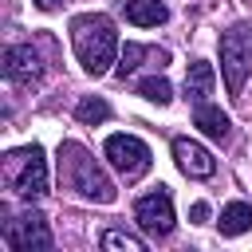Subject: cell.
<instances>
[{"label":"cell","instance_id":"cell-1","mask_svg":"<svg viewBox=\"0 0 252 252\" xmlns=\"http://www.w3.org/2000/svg\"><path fill=\"white\" fill-rule=\"evenodd\" d=\"M71 47H75V59L83 63L87 75H106L114 55H118V32H114V20L102 16V12H83L71 20Z\"/></svg>","mask_w":252,"mask_h":252},{"label":"cell","instance_id":"cell-2","mask_svg":"<svg viewBox=\"0 0 252 252\" xmlns=\"http://www.w3.org/2000/svg\"><path fill=\"white\" fill-rule=\"evenodd\" d=\"M59 181L71 193H79L83 201H94V205H110L114 201V181L91 158V150L79 146V142H63L59 146Z\"/></svg>","mask_w":252,"mask_h":252},{"label":"cell","instance_id":"cell-3","mask_svg":"<svg viewBox=\"0 0 252 252\" xmlns=\"http://www.w3.org/2000/svg\"><path fill=\"white\" fill-rule=\"evenodd\" d=\"M0 173H4V185L20 197V201H39L47 193V158H43V146H20V150H8L4 161H0Z\"/></svg>","mask_w":252,"mask_h":252},{"label":"cell","instance_id":"cell-4","mask_svg":"<svg viewBox=\"0 0 252 252\" xmlns=\"http://www.w3.org/2000/svg\"><path fill=\"white\" fill-rule=\"evenodd\" d=\"M220 75H224L228 98H240L252 75V28L248 24H236L220 35Z\"/></svg>","mask_w":252,"mask_h":252},{"label":"cell","instance_id":"cell-5","mask_svg":"<svg viewBox=\"0 0 252 252\" xmlns=\"http://www.w3.org/2000/svg\"><path fill=\"white\" fill-rule=\"evenodd\" d=\"M0 232H4V244L16 248V252H47V248L55 244L47 220H43L35 209H28V213H20V217H8V220L0 224Z\"/></svg>","mask_w":252,"mask_h":252},{"label":"cell","instance_id":"cell-6","mask_svg":"<svg viewBox=\"0 0 252 252\" xmlns=\"http://www.w3.org/2000/svg\"><path fill=\"white\" fill-rule=\"evenodd\" d=\"M102 154H106V161L126 177V181H134V177H142L146 169H150V146L142 142V138H134V134H110L106 138V146H102Z\"/></svg>","mask_w":252,"mask_h":252},{"label":"cell","instance_id":"cell-7","mask_svg":"<svg viewBox=\"0 0 252 252\" xmlns=\"http://www.w3.org/2000/svg\"><path fill=\"white\" fill-rule=\"evenodd\" d=\"M39 43H43V39H39ZM39 43H12V47L4 51V75H8L12 83L32 87V83H39V79H43L47 59L39 55Z\"/></svg>","mask_w":252,"mask_h":252},{"label":"cell","instance_id":"cell-8","mask_svg":"<svg viewBox=\"0 0 252 252\" xmlns=\"http://www.w3.org/2000/svg\"><path fill=\"white\" fill-rule=\"evenodd\" d=\"M134 217H138L142 232H150V236H169V232H173V201H169V193H165V189H154V193L138 197Z\"/></svg>","mask_w":252,"mask_h":252},{"label":"cell","instance_id":"cell-9","mask_svg":"<svg viewBox=\"0 0 252 252\" xmlns=\"http://www.w3.org/2000/svg\"><path fill=\"white\" fill-rule=\"evenodd\" d=\"M173 161H177V169H181L185 177H193V181L217 173V158H213L201 142H193V138H173Z\"/></svg>","mask_w":252,"mask_h":252},{"label":"cell","instance_id":"cell-10","mask_svg":"<svg viewBox=\"0 0 252 252\" xmlns=\"http://www.w3.org/2000/svg\"><path fill=\"white\" fill-rule=\"evenodd\" d=\"M213 83H217V75H213V63H205V59H193V63H189V71H185V98H189L193 106L209 102V94H213Z\"/></svg>","mask_w":252,"mask_h":252},{"label":"cell","instance_id":"cell-11","mask_svg":"<svg viewBox=\"0 0 252 252\" xmlns=\"http://www.w3.org/2000/svg\"><path fill=\"white\" fill-rule=\"evenodd\" d=\"M193 122L213 138V142H224L228 134H232V122H228V114L224 110H217L213 102H201V106H193Z\"/></svg>","mask_w":252,"mask_h":252},{"label":"cell","instance_id":"cell-12","mask_svg":"<svg viewBox=\"0 0 252 252\" xmlns=\"http://www.w3.org/2000/svg\"><path fill=\"white\" fill-rule=\"evenodd\" d=\"M126 20L138 28H158L169 20V8L161 0H126Z\"/></svg>","mask_w":252,"mask_h":252},{"label":"cell","instance_id":"cell-13","mask_svg":"<svg viewBox=\"0 0 252 252\" xmlns=\"http://www.w3.org/2000/svg\"><path fill=\"white\" fill-rule=\"evenodd\" d=\"M158 55H169L165 47H146V43H126L118 51V79L134 75L138 67H146V59H158Z\"/></svg>","mask_w":252,"mask_h":252},{"label":"cell","instance_id":"cell-14","mask_svg":"<svg viewBox=\"0 0 252 252\" xmlns=\"http://www.w3.org/2000/svg\"><path fill=\"white\" fill-rule=\"evenodd\" d=\"M220 232L224 236H240V232H248L252 228V205L248 201H228L224 209H220Z\"/></svg>","mask_w":252,"mask_h":252},{"label":"cell","instance_id":"cell-15","mask_svg":"<svg viewBox=\"0 0 252 252\" xmlns=\"http://www.w3.org/2000/svg\"><path fill=\"white\" fill-rule=\"evenodd\" d=\"M75 118H79L83 126H98V122H106V118H110V102H106V98H98V94H87V98H79V102H75Z\"/></svg>","mask_w":252,"mask_h":252},{"label":"cell","instance_id":"cell-16","mask_svg":"<svg viewBox=\"0 0 252 252\" xmlns=\"http://www.w3.org/2000/svg\"><path fill=\"white\" fill-rule=\"evenodd\" d=\"M98 244H102L106 252H142V248H146V240L134 236V232H126V228H106Z\"/></svg>","mask_w":252,"mask_h":252},{"label":"cell","instance_id":"cell-17","mask_svg":"<svg viewBox=\"0 0 252 252\" xmlns=\"http://www.w3.org/2000/svg\"><path fill=\"white\" fill-rule=\"evenodd\" d=\"M138 94L150 98V102H158V106H165L173 98V87H169L165 75H146V79H138Z\"/></svg>","mask_w":252,"mask_h":252},{"label":"cell","instance_id":"cell-18","mask_svg":"<svg viewBox=\"0 0 252 252\" xmlns=\"http://www.w3.org/2000/svg\"><path fill=\"white\" fill-rule=\"evenodd\" d=\"M189 217H193V220H197V224H201V220H209V205H205V201H197V205H193V213H189Z\"/></svg>","mask_w":252,"mask_h":252},{"label":"cell","instance_id":"cell-19","mask_svg":"<svg viewBox=\"0 0 252 252\" xmlns=\"http://www.w3.org/2000/svg\"><path fill=\"white\" fill-rule=\"evenodd\" d=\"M63 4H67V0H35L39 12H55V8H63Z\"/></svg>","mask_w":252,"mask_h":252}]
</instances>
